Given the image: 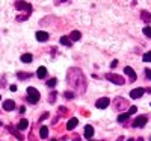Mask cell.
<instances>
[{"label": "cell", "instance_id": "cell-9", "mask_svg": "<svg viewBox=\"0 0 151 141\" xmlns=\"http://www.w3.org/2000/svg\"><path fill=\"white\" fill-rule=\"evenodd\" d=\"M124 73L129 76V79H130L132 82L136 81V73H134V70H133L132 67H125V68H124Z\"/></svg>", "mask_w": 151, "mask_h": 141}, {"label": "cell", "instance_id": "cell-33", "mask_svg": "<svg viewBox=\"0 0 151 141\" xmlns=\"http://www.w3.org/2000/svg\"><path fill=\"white\" fill-rule=\"evenodd\" d=\"M118 141H122V137H119V138H118Z\"/></svg>", "mask_w": 151, "mask_h": 141}, {"label": "cell", "instance_id": "cell-29", "mask_svg": "<svg viewBox=\"0 0 151 141\" xmlns=\"http://www.w3.org/2000/svg\"><path fill=\"white\" fill-rule=\"evenodd\" d=\"M145 74H147V79H151V70L150 68H145Z\"/></svg>", "mask_w": 151, "mask_h": 141}, {"label": "cell", "instance_id": "cell-11", "mask_svg": "<svg viewBox=\"0 0 151 141\" xmlns=\"http://www.w3.org/2000/svg\"><path fill=\"white\" fill-rule=\"evenodd\" d=\"M68 38H70L71 41H79L80 38H82V33H80L79 31H73V32L70 33V36H68Z\"/></svg>", "mask_w": 151, "mask_h": 141}, {"label": "cell", "instance_id": "cell-3", "mask_svg": "<svg viewBox=\"0 0 151 141\" xmlns=\"http://www.w3.org/2000/svg\"><path fill=\"white\" fill-rule=\"evenodd\" d=\"M15 8L18 11H27V14L32 12V5L27 2H15Z\"/></svg>", "mask_w": 151, "mask_h": 141}, {"label": "cell", "instance_id": "cell-28", "mask_svg": "<svg viewBox=\"0 0 151 141\" xmlns=\"http://www.w3.org/2000/svg\"><path fill=\"white\" fill-rule=\"evenodd\" d=\"M48 99H50V103H53V102H55L53 99H56V93H52V94H50V97H48Z\"/></svg>", "mask_w": 151, "mask_h": 141}, {"label": "cell", "instance_id": "cell-14", "mask_svg": "<svg viewBox=\"0 0 151 141\" xmlns=\"http://www.w3.org/2000/svg\"><path fill=\"white\" fill-rule=\"evenodd\" d=\"M92 135H94V127H92L91 124H88V126L85 127V137L91 140V137H92Z\"/></svg>", "mask_w": 151, "mask_h": 141}, {"label": "cell", "instance_id": "cell-30", "mask_svg": "<svg viewBox=\"0 0 151 141\" xmlns=\"http://www.w3.org/2000/svg\"><path fill=\"white\" fill-rule=\"evenodd\" d=\"M116 65H118V61H116V59H115V61H112V64H110V67H112V68H115Z\"/></svg>", "mask_w": 151, "mask_h": 141}, {"label": "cell", "instance_id": "cell-2", "mask_svg": "<svg viewBox=\"0 0 151 141\" xmlns=\"http://www.w3.org/2000/svg\"><path fill=\"white\" fill-rule=\"evenodd\" d=\"M106 79L110 81V82H113V84H116V85H124V84H125V79L122 78V76L113 74V73H107V74H106Z\"/></svg>", "mask_w": 151, "mask_h": 141}, {"label": "cell", "instance_id": "cell-1", "mask_svg": "<svg viewBox=\"0 0 151 141\" xmlns=\"http://www.w3.org/2000/svg\"><path fill=\"white\" fill-rule=\"evenodd\" d=\"M40 99H41L40 91H38L36 88H33V86H29V88H27V100L30 102L32 105H35V103H38V102H40Z\"/></svg>", "mask_w": 151, "mask_h": 141}, {"label": "cell", "instance_id": "cell-12", "mask_svg": "<svg viewBox=\"0 0 151 141\" xmlns=\"http://www.w3.org/2000/svg\"><path fill=\"white\" fill-rule=\"evenodd\" d=\"M8 131H9L11 134H14V135H15V138H17L18 141H21V140L24 138V137H23V135H21V134H20L17 129H15V127H12V126H8Z\"/></svg>", "mask_w": 151, "mask_h": 141}, {"label": "cell", "instance_id": "cell-10", "mask_svg": "<svg viewBox=\"0 0 151 141\" xmlns=\"http://www.w3.org/2000/svg\"><path fill=\"white\" fill-rule=\"evenodd\" d=\"M77 124H79V120L76 118V117H73V118H70L68 123H67V129H68V131H73Z\"/></svg>", "mask_w": 151, "mask_h": 141}, {"label": "cell", "instance_id": "cell-31", "mask_svg": "<svg viewBox=\"0 0 151 141\" xmlns=\"http://www.w3.org/2000/svg\"><path fill=\"white\" fill-rule=\"evenodd\" d=\"M9 89H11L12 93H15V91H17V85H11V86H9Z\"/></svg>", "mask_w": 151, "mask_h": 141}, {"label": "cell", "instance_id": "cell-17", "mask_svg": "<svg viewBox=\"0 0 151 141\" xmlns=\"http://www.w3.org/2000/svg\"><path fill=\"white\" fill-rule=\"evenodd\" d=\"M27 124H29V121L26 120V118H23V120H20L18 121V129H21V131H24L27 127Z\"/></svg>", "mask_w": 151, "mask_h": 141}, {"label": "cell", "instance_id": "cell-25", "mask_svg": "<svg viewBox=\"0 0 151 141\" xmlns=\"http://www.w3.org/2000/svg\"><path fill=\"white\" fill-rule=\"evenodd\" d=\"M27 18H29V14H24L21 17H17V21H26Z\"/></svg>", "mask_w": 151, "mask_h": 141}, {"label": "cell", "instance_id": "cell-26", "mask_svg": "<svg viewBox=\"0 0 151 141\" xmlns=\"http://www.w3.org/2000/svg\"><path fill=\"white\" fill-rule=\"evenodd\" d=\"M64 97H65V99H73V97H74V93H71V91H65V93H64Z\"/></svg>", "mask_w": 151, "mask_h": 141}, {"label": "cell", "instance_id": "cell-15", "mask_svg": "<svg viewBox=\"0 0 151 141\" xmlns=\"http://www.w3.org/2000/svg\"><path fill=\"white\" fill-rule=\"evenodd\" d=\"M30 76H32V74H30V73H26V71H18V73H17V78H18L20 81H26V79L30 78Z\"/></svg>", "mask_w": 151, "mask_h": 141}, {"label": "cell", "instance_id": "cell-19", "mask_svg": "<svg viewBox=\"0 0 151 141\" xmlns=\"http://www.w3.org/2000/svg\"><path fill=\"white\" fill-rule=\"evenodd\" d=\"M40 137H41V138H47V137H48V129H47L45 126H42L41 129H40Z\"/></svg>", "mask_w": 151, "mask_h": 141}, {"label": "cell", "instance_id": "cell-24", "mask_svg": "<svg viewBox=\"0 0 151 141\" xmlns=\"http://www.w3.org/2000/svg\"><path fill=\"white\" fill-rule=\"evenodd\" d=\"M142 59H144V62H151V52H147V53L142 56Z\"/></svg>", "mask_w": 151, "mask_h": 141}, {"label": "cell", "instance_id": "cell-8", "mask_svg": "<svg viewBox=\"0 0 151 141\" xmlns=\"http://www.w3.org/2000/svg\"><path fill=\"white\" fill-rule=\"evenodd\" d=\"M3 109L5 111H14L15 109V102L14 100H5L3 102Z\"/></svg>", "mask_w": 151, "mask_h": 141}, {"label": "cell", "instance_id": "cell-21", "mask_svg": "<svg viewBox=\"0 0 151 141\" xmlns=\"http://www.w3.org/2000/svg\"><path fill=\"white\" fill-rule=\"evenodd\" d=\"M60 44H64V46H71V41H70V38H67V36H62L60 38Z\"/></svg>", "mask_w": 151, "mask_h": 141}, {"label": "cell", "instance_id": "cell-13", "mask_svg": "<svg viewBox=\"0 0 151 141\" xmlns=\"http://www.w3.org/2000/svg\"><path fill=\"white\" fill-rule=\"evenodd\" d=\"M36 76H38L40 79H44L45 76H47V68H45V67H40V68L36 70Z\"/></svg>", "mask_w": 151, "mask_h": 141}, {"label": "cell", "instance_id": "cell-5", "mask_svg": "<svg viewBox=\"0 0 151 141\" xmlns=\"http://www.w3.org/2000/svg\"><path fill=\"white\" fill-rule=\"evenodd\" d=\"M109 103H110V100H109L107 97H101V99H98V100L95 102V106H97L98 109H104V108L109 106Z\"/></svg>", "mask_w": 151, "mask_h": 141}, {"label": "cell", "instance_id": "cell-35", "mask_svg": "<svg viewBox=\"0 0 151 141\" xmlns=\"http://www.w3.org/2000/svg\"><path fill=\"white\" fill-rule=\"evenodd\" d=\"M0 100H2V96H0Z\"/></svg>", "mask_w": 151, "mask_h": 141}, {"label": "cell", "instance_id": "cell-4", "mask_svg": "<svg viewBox=\"0 0 151 141\" xmlns=\"http://www.w3.org/2000/svg\"><path fill=\"white\" fill-rule=\"evenodd\" d=\"M147 121H148L147 115H139V117L133 121V126H134V127H144V126L147 124Z\"/></svg>", "mask_w": 151, "mask_h": 141}, {"label": "cell", "instance_id": "cell-32", "mask_svg": "<svg viewBox=\"0 0 151 141\" xmlns=\"http://www.w3.org/2000/svg\"><path fill=\"white\" fill-rule=\"evenodd\" d=\"M45 118H48V112H45V114H42V117L40 118V121H42V120H45Z\"/></svg>", "mask_w": 151, "mask_h": 141}, {"label": "cell", "instance_id": "cell-16", "mask_svg": "<svg viewBox=\"0 0 151 141\" xmlns=\"http://www.w3.org/2000/svg\"><path fill=\"white\" fill-rule=\"evenodd\" d=\"M141 18H142L145 23H150V21H151V14H150V12H147V11H142V12H141Z\"/></svg>", "mask_w": 151, "mask_h": 141}, {"label": "cell", "instance_id": "cell-22", "mask_svg": "<svg viewBox=\"0 0 151 141\" xmlns=\"http://www.w3.org/2000/svg\"><path fill=\"white\" fill-rule=\"evenodd\" d=\"M56 84H58V79H56V78H53V79H48V81H47V86H50V88L55 86Z\"/></svg>", "mask_w": 151, "mask_h": 141}, {"label": "cell", "instance_id": "cell-20", "mask_svg": "<svg viewBox=\"0 0 151 141\" xmlns=\"http://www.w3.org/2000/svg\"><path fill=\"white\" fill-rule=\"evenodd\" d=\"M127 118H129V112H124V114L118 115V123H124Z\"/></svg>", "mask_w": 151, "mask_h": 141}, {"label": "cell", "instance_id": "cell-27", "mask_svg": "<svg viewBox=\"0 0 151 141\" xmlns=\"http://www.w3.org/2000/svg\"><path fill=\"white\" fill-rule=\"evenodd\" d=\"M137 111V108L136 106H130V109H129V115H132V114H134Z\"/></svg>", "mask_w": 151, "mask_h": 141}, {"label": "cell", "instance_id": "cell-36", "mask_svg": "<svg viewBox=\"0 0 151 141\" xmlns=\"http://www.w3.org/2000/svg\"><path fill=\"white\" fill-rule=\"evenodd\" d=\"M89 141H94V140H89Z\"/></svg>", "mask_w": 151, "mask_h": 141}, {"label": "cell", "instance_id": "cell-7", "mask_svg": "<svg viewBox=\"0 0 151 141\" xmlns=\"http://www.w3.org/2000/svg\"><path fill=\"white\" fill-rule=\"evenodd\" d=\"M35 36H36V40H38V41H41V43L48 41V33H47V32H44V31H38Z\"/></svg>", "mask_w": 151, "mask_h": 141}, {"label": "cell", "instance_id": "cell-23", "mask_svg": "<svg viewBox=\"0 0 151 141\" xmlns=\"http://www.w3.org/2000/svg\"><path fill=\"white\" fill-rule=\"evenodd\" d=\"M144 35L148 36V38H151V28H150V26H145V28H144Z\"/></svg>", "mask_w": 151, "mask_h": 141}, {"label": "cell", "instance_id": "cell-6", "mask_svg": "<svg viewBox=\"0 0 151 141\" xmlns=\"http://www.w3.org/2000/svg\"><path fill=\"white\" fill-rule=\"evenodd\" d=\"M144 93H145V88H134L130 91V97L132 99H139V97L144 96Z\"/></svg>", "mask_w": 151, "mask_h": 141}, {"label": "cell", "instance_id": "cell-34", "mask_svg": "<svg viewBox=\"0 0 151 141\" xmlns=\"http://www.w3.org/2000/svg\"><path fill=\"white\" fill-rule=\"evenodd\" d=\"M127 141H133V140H132V138H129V140H127Z\"/></svg>", "mask_w": 151, "mask_h": 141}, {"label": "cell", "instance_id": "cell-18", "mask_svg": "<svg viewBox=\"0 0 151 141\" xmlns=\"http://www.w3.org/2000/svg\"><path fill=\"white\" fill-rule=\"evenodd\" d=\"M32 59H33V56H32L30 53H24V55H21V61H23V62H32Z\"/></svg>", "mask_w": 151, "mask_h": 141}]
</instances>
